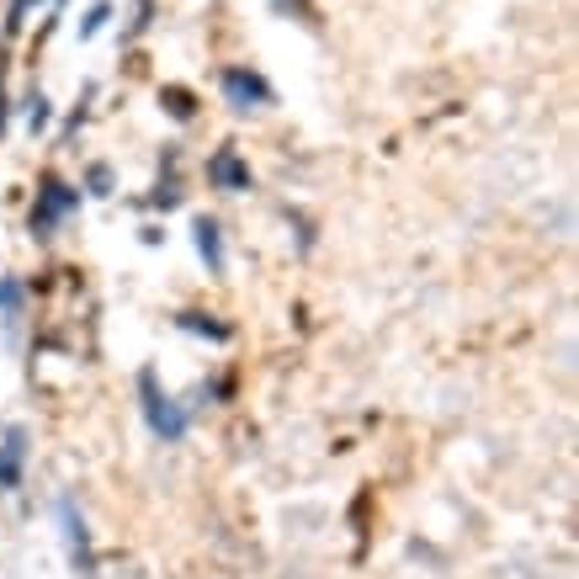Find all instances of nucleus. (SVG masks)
Returning a JSON list of instances; mask_svg holds the SVG:
<instances>
[{
  "label": "nucleus",
  "mask_w": 579,
  "mask_h": 579,
  "mask_svg": "<svg viewBox=\"0 0 579 579\" xmlns=\"http://www.w3.org/2000/svg\"><path fill=\"white\" fill-rule=\"evenodd\" d=\"M229 91H234V101H261V80H244V75H229Z\"/></svg>",
  "instance_id": "2"
},
{
  "label": "nucleus",
  "mask_w": 579,
  "mask_h": 579,
  "mask_svg": "<svg viewBox=\"0 0 579 579\" xmlns=\"http://www.w3.org/2000/svg\"><path fill=\"white\" fill-rule=\"evenodd\" d=\"M144 394H150V420H154V430L176 441V436H182V415H176V409H171L165 398L154 394V383H150V378H144Z\"/></svg>",
  "instance_id": "1"
},
{
  "label": "nucleus",
  "mask_w": 579,
  "mask_h": 579,
  "mask_svg": "<svg viewBox=\"0 0 579 579\" xmlns=\"http://www.w3.org/2000/svg\"><path fill=\"white\" fill-rule=\"evenodd\" d=\"M197 244H203V255L218 266V229L214 223H197Z\"/></svg>",
  "instance_id": "3"
}]
</instances>
